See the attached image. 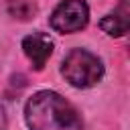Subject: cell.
<instances>
[{
  "label": "cell",
  "mask_w": 130,
  "mask_h": 130,
  "mask_svg": "<svg viewBox=\"0 0 130 130\" xmlns=\"http://www.w3.org/2000/svg\"><path fill=\"white\" fill-rule=\"evenodd\" d=\"M89 20V8L85 0H63L51 14V26L57 32H77Z\"/></svg>",
  "instance_id": "3"
},
{
  "label": "cell",
  "mask_w": 130,
  "mask_h": 130,
  "mask_svg": "<svg viewBox=\"0 0 130 130\" xmlns=\"http://www.w3.org/2000/svg\"><path fill=\"white\" fill-rule=\"evenodd\" d=\"M30 130H83L79 112L57 91H37L24 108Z\"/></svg>",
  "instance_id": "1"
},
{
  "label": "cell",
  "mask_w": 130,
  "mask_h": 130,
  "mask_svg": "<svg viewBox=\"0 0 130 130\" xmlns=\"http://www.w3.org/2000/svg\"><path fill=\"white\" fill-rule=\"evenodd\" d=\"M61 73L73 87L83 89V87H91L98 81H102L104 65L93 53H89L85 49H73L63 59Z\"/></svg>",
  "instance_id": "2"
},
{
  "label": "cell",
  "mask_w": 130,
  "mask_h": 130,
  "mask_svg": "<svg viewBox=\"0 0 130 130\" xmlns=\"http://www.w3.org/2000/svg\"><path fill=\"white\" fill-rule=\"evenodd\" d=\"M100 26L104 32H108L110 37H122L128 32L130 26V10H128V2L122 0L118 4V8H114L110 14H106L100 20Z\"/></svg>",
  "instance_id": "5"
},
{
  "label": "cell",
  "mask_w": 130,
  "mask_h": 130,
  "mask_svg": "<svg viewBox=\"0 0 130 130\" xmlns=\"http://www.w3.org/2000/svg\"><path fill=\"white\" fill-rule=\"evenodd\" d=\"M22 51L28 57V61L32 63V67L37 71H41L53 53V41L45 32H32L22 39Z\"/></svg>",
  "instance_id": "4"
},
{
  "label": "cell",
  "mask_w": 130,
  "mask_h": 130,
  "mask_svg": "<svg viewBox=\"0 0 130 130\" xmlns=\"http://www.w3.org/2000/svg\"><path fill=\"white\" fill-rule=\"evenodd\" d=\"M0 130H6V112L2 104H0Z\"/></svg>",
  "instance_id": "7"
},
{
  "label": "cell",
  "mask_w": 130,
  "mask_h": 130,
  "mask_svg": "<svg viewBox=\"0 0 130 130\" xmlns=\"http://www.w3.org/2000/svg\"><path fill=\"white\" fill-rule=\"evenodd\" d=\"M37 12V6L32 0H10L8 2V14L18 20H30Z\"/></svg>",
  "instance_id": "6"
}]
</instances>
